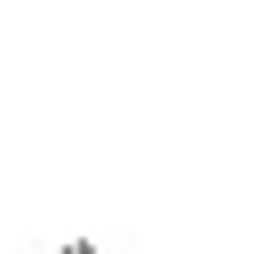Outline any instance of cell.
Returning <instances> with one entry per match:
<instances>
[{
    "label": "cell",
    "mask_w": 254,
    "mask_h": 254,
    "mask_svg": "<svg viewBox=\"0 0 254 254\" xmlns=\"http://www.w3.org/2000/svg\"><path fill=\"white\" fill-rule=\"evenodd\" d=\"M56 254H95V246H56Z\"/></svg>",
    "instance_id": "obj_1"
}]
</instances>
